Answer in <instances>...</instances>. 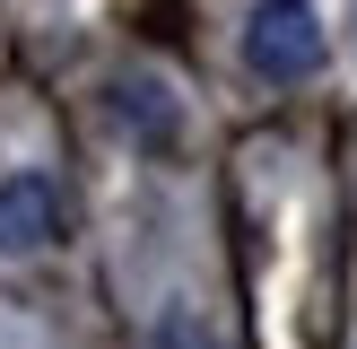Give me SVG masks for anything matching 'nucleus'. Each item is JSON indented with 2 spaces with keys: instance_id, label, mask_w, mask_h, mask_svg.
<instances>
[{
  "instance_id": "nucleus-2",
  "label": "nucleus",
  "mask_w": 357,
  "mask_h": 349,
  "mask_svg": "<svg viewBox=\"0 0 357 349\" xmlns=\"http://www.w3.org/2000/svg\"><path fill=\"white\" fill-rule=\"evenodd\" d=\"M70 236V201L52 174H9L0 184V253H44Z\"/></svg>"
},
{
  "instance_id": "nucleus-1",
  "label": "nucleus",
  "mask_w": 357,
  "mask_h": 349,
  "mask_svg": "<svg viewBox=\"0 0 357 349\" xmlns=\"http://www.w3.org/2000/svg\"><path fill=\"white\" fill-rule=\"evenodd\" d=\"M323 17H314V0H253V17H244V70L271 87H296L323 70Z\"/></svg>"
}]
</instances>
